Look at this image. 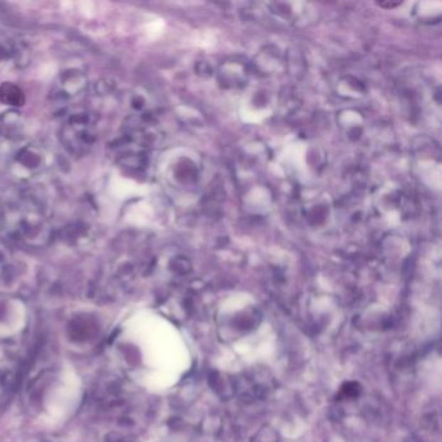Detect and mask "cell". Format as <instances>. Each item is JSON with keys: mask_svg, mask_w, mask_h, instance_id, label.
I'll return each instance as SVG.
<instances>
[{"mask_svg": "<svg viewBox=\"0 0 442 442\" xmlns=\"http://www.w3.org/2000/svg\"><path fill=\"white\" fill-rule=\"evenodd\" d=\"M23 50L11 38L0 36V69L20 64Z\"/></svg>", "mask_w": 442, "mask_h": 442, "instance_id": "cell-1", "label": "cell"}]
</instances>
